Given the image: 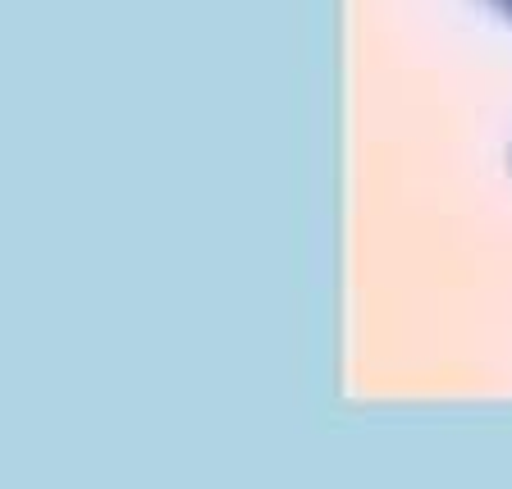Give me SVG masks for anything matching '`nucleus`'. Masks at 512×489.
Segmentation results:
<instances>
[{"mask_svg":"<svg viewBox=\"0 0 512 489\" xmlns=\"http://www.w3.org/2000/svg\"><path fill=\"white\" fill-rule=\"evenodd\" d=\"M494 10H499V14H508V19H512V0H494Z\"/></svg>","mask_w":512,"mask_h":489,"instance_id":"obj_1","label":"nucleus"}]
</instances>
